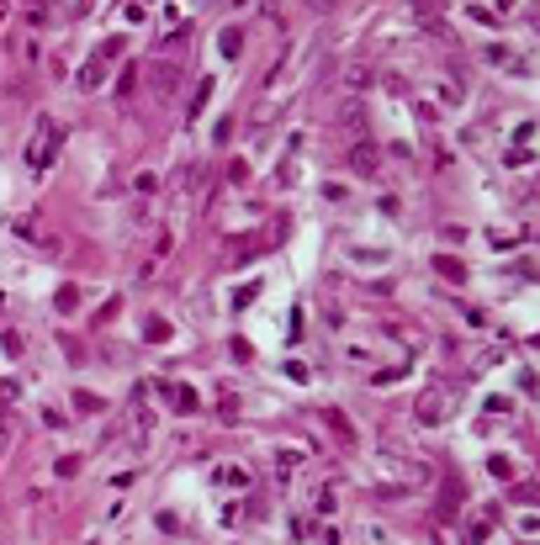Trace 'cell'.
I'll list each match as a JSON object with an SVG mask.
<instances>
[{"label": "cell", "mask_w": 540, "mask_h": 545, "mask_svg": "<svg viewBox=\"0 0 540 545\" xmlns=\"http://www.w3.org/2000/svg\"><path fill=\"white\" fill-rule=\"evenodd\" d=\"M101 80H106V69H101V59H90V64L80 69V85H85V90H96Z\"/></svg>", "instance_id": "obj_4"}, {"label": "cell", "mask_w": 540, "mask_h": 545, "mask_svg": "<svg viewBox=\"0 0 540 545\" xmlns=\"http://www.w3.org/2000/svg\"><path fill=\"white\" fill-rule=\"evenodd\" d=\"M440 275H445V281H466V265H461V260H440Z\"/></svg>", "instance_id": "obj_9"}, {"label": "cell", "mask_w": 540, "mask_h": 545, "mask_svg": "<svg viewBox=\"0 0 540 545\" xmlns=\"http://www.w3.org/2000/svg\"><path fill=\"white\" fill-rule=\"evenodd\" d=\"M445 397H440V392H424V403H419V418H424V424H440V418H445Z\"/></svg>", "instance_id": "obj_3"}, {"label": "cell", "mask_w": 540, "mask_h": 545, "mask_svg": "<svg viewBox=\"0 0 540 545\" xmlns=\"http://www.w3.org/2000/svg\"><path fill=\"white\" fill-rule=\"evenodd\" d=\"M324 418H328V424H334V434H339V439H345V445H355V429H349V424H345V418H339V413H334V408H328V413H324Z\"/></svg>", "instance_id": "obj_7"}, {"label": "cell", "mask_w": 540, "mask_h": 545, "mask_svg": "<svg viewBox=\"0 0 540 545\" xmlns=\"http://www.w3.org/2000/svg\"><path fill=\"white\" fill-rule=\"evenodd\" d=\"M239 48H244V37H239V32L228 27V32H223V53H239Z\"/></svg>", "instance_id": "obj_10"}, {"label": "cell", "mask_w": 540, "mask_h": 545, "mask_svg": "<svg viewBox=\"0 0 540 545\" xmlns=\"http://www.w3.org/2000/svg\"><path fill=\"white\" fill-rule=\"evenodd\" d=\"M169 397H175L180 413H191V408H196V392H186V387H169Z\"/></svg>", "instance_id": "obj_8"}, {"label": "cell", "mask_w": 540, "mask_h": 545, "mask_svg": "<svg viewBox=\"0 0 540 545\" xmlns=\"http://www.w3.org/2000/svg\"><path fill=\"white\" fill-rule=\"evenodd\" d=\"M180 85V69L175 64H154V74H148V90H154V101H169Z\"/></svg>", "instance_id": "obj_2"}, {"label": "cell", "mask_w": 540, "mask_h": 545, "mask_svg": "<svg viewBox=\"0 0 540 545\" xmlns=\"http://www.w3.org/2000/svg\"><path fill=\"white\" fill-rule=\"evenodd\" d=\"M217 476H223L228 487H249V476H244V471H233V466H228V471H217Z\"/></svg>", "instance_id": "obj_11"}, {"label": "cell", "mask_w": 540, "mask_h": 545, "mask_svg": "<svg viewBox=\"0 0 540 545\" xmlns=\"http://www.w3.org/2000/svg\"><path fill=\"white\" fill-rule=\"evenodd\" d=\"M53 154H59V122H53V117H37V143H32V154H27V165H32V170H48Z\"/></svg>", "instance_id": "obj_1"}, {"label": "cell", "mask_w": 540, "mask_h": 545, "mask_svg": "<svg viewBox=\"0 0 540 545\" xmlns=\"http://www.w3.org/2000/svg\"><path fill=\"white\" fill-rule=\"evenodd\" d=\"M0 16H6V0H0Z\"/></svg>", "instance_id": "obj_13"}, {"label": "cell", "mask_w": 540, "mask_h": 545, "mask_svg": "<svg viewBox=\"0 0 540 545\" xmlns=\"http://www.w3.org/2000/svg\"><path fill=\"white\" fill-rule=\"evenodd\" d=\"M312 6H334V0H312Z\"/></svg>", "instance_id": "obj_12"}, {"label": "cell", "mask_w": 540, "mask_h": 545, "mask_svg": "<svg viewBox=\"0 0 540 545\" xmlns=\"http://www.w3.org/2000/svg\"><path fill=\"white\" fill-rule=\"evenodd\" d=\"M138 90V64H122V80H117V95L127 101V95Z\"/></svg>", "instance_id": "obj_5"}, {"label": "cell", "mask_w": 540, "mask_h": 545, "mask_svg": "<svg viewBox=\"0 0 540 545\" xmlns=\"http://www.w3.org/2000/svg\"><path fill=\"white\" fill-rule=\"evenodd\" d=\"M349 159H355V170H376V154H371V143H355V154H349Z\"/></svg>", "instance_id": "obj_6"}]
</instances>
